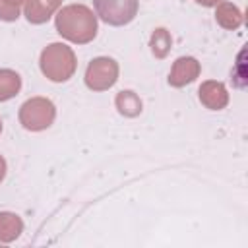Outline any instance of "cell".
I'll list each match as a JSON object with an SVG mask.
<instances>
[{
	"label": "cell",
	"mask_w": 248,
	"mask_h": 248,
	"mask_svg": "<svg viewBox=\"0 0 248 248\" xmlns=\"http://www.w3.org/2000/svg\"><path fill=\"white\" fill-rule=\"evenodd\" d=\"M54 27L62 39L76 45H87L97 37L99 21L97 14L85 4H68L56 12Z\"/></svg>",
	"instance_id": "6da1fadb"
},
{
	"label": "cell",
	"mask_w": 248,
	"mask_h": 248,
	"mask_svg": "<svg viewBox=\"0 0 248 248\" xmlns=\"http://www.w3.org/2000/svg\"><path fill=\"white\" fill-rule=\"evenodd\" d=\"M39 68L46 79L54 83H64L74 76L78 68V58L72 46L64 43H50L41 50Z\"/></svg>",
	"instance_id": "7a4b0ae2"
},
{
	"label": "cell",
	"mask_w": 248,
	"mask_h": 248,
	"mask_svg": "<svg viewBox=\"0 0 248 248\" xmlns=\"http://www.w3.org/2000/svg\"><path fill=\"white\" fill-rule=\"evenodd\" d=\"M17 118L25 130L43 132L52 126V122L56 118V107L46 97H31L19 107Z\"/></svg>",
	"instance_id": "3957f363"
},
{
	"label": "cell",
	"mask_w": 248,
	"mask_h": 248,
	"mask_svg": "<svg viewBox=\"0 0 248 248\" xmlns=\"http://www.w3.org/2000/svg\"><path fill=\"white\" fill-rule=\"evenodd\" d=\"M118 74H120V66L114 58L110 56H97L93 58L87 68H85V85L91 91H107L110 89L116 81H118Z\"/></svg>",
	"instance_id": "277c9868"
},
{
	"label": "cell",
	"mask_w": 248,
	"mask_h": 248,
	"mask_svg": "<svg viewBox=\"0 0 248 248\" xmlns=\"http://www.w3.org/2000/svg\"><path fill=\"white\" fill-rule=\"evenodd\" d=\"M93 8L97 17L107 25L122 27L138 16L140 0H93Z\"/></svg>",
	"instance_id": "5b68a950"
},
{
	"label": "cell",
	"mask_w": 248,
	"mask_h": 248,
	"mask_svg": "<svg viewBox=\"0 0 248 248\" xmlns=\"http://www.w3.org/2000/svg\"><path fill=\"white\" fill-rule=\"evenodd\" d=\"M202 74V64L194 58V56H178L172 62V68L169 72V85L170 87H186L190 83H194Z\"/></svg>",
	"instance_id": "8992f818"
},
{
	"label": "cell",
	"mask_w": 248,
	"mask_h": 248,
	"mask_svg": "<svg viewBox=\"0 0 248 248\" xmlns=\"http://www.w3.org/2000/svg\"><path fill=\"white\" fill-rule=\"evenodd\" d=\"M198 99L209 110H223L229 105V91L225 83L215 79H205L198 89Z\"/></svg>",
	"instance_id": "52a82bcc"
},
{
	"label": "cell",
	"mask_w": 248,
	"mask_h": 248,
	"mask_svg": "<svg viewBox=\"0 0 248 248\" xmlns=\"http://www.w3.org/2000/svg\"><path fill=\"white\" fill-rule=\"evenodd\" d=\"M62 6V0H25L23 2V16L29 23L41 25L46 23Z\"/></svg>",
	"instance_id": "ba28073f"
},
{
	"label": "cell",
	"mask_w": 248,
	"mask_h": 248,
	"mask_svg": "<svg viewBox=\"0 0 248 248\" xmlns=\"http://www.w3.org/2000/svg\"><path fill=\"white\" fill-rule=\"evenodd\" d=\"M242 12L238 6H234L232 2H227V0H221L217 6H215V21L227 29V31H234L242 25Z\"/></svg>",
	"instance_id": "9c48e42d"
},
{
	"label": "cell",
	"mask_w": 248,
	"mask_h": 248,
	"mask_svg": "<svg viewBox=\"0 0 248 248\" xmlns=\"http://www.w3.org/2000/svg\"><path fill=\"white\" fill-rule=\"evenodd\" d=\"M114 107H116L118 114L126 116V118H136L143 110V103H141L140 95L136 91H132V89L118 91L116 97H114Z\"/></svg>",
	"instance_id": "30bf717a"
},
{
	"label": "cell",
	"mask_w": 248,
	"mask_h": 248,
	"mask_svg": "<svg viewBox=\"0 0 248 248\" xmlns=\"http://www.w3.org/2000/svg\"><path fill=\"white\" fill-rule=\"evenodd\" d=\"M23 232V221L17 213L0 211V242H14Z\"/></svg>",
	"instance_id": "8fae6325"
},
{
	"label": "cell",
	"mask_w": 248,
	"mask_h": 248,
	"mask_svg": "<svg viewBox=\"0 0 248 248\" xmlns=\"http://www.w3.org/2000/svg\"><path fill=\"white\" fill-rule=\"evenodd\" d=\"M21 89V76L16 70L0 68V103L10 101Z\"/></svg>",
	"instance_id": "7c38bea8"
},
{
	"label": "cell",
	"mask_w": 248,
	"mask_h": 248,
	"mask_svg": "<svg viewBox=\"0 0 248 248\" xmlns=\"http://www.w3.org/2000/svg\"><path fill=\"white\" fill-rule=\"evenodd\" d=\"M170 46H172V37L169 33V29L165 27H157L153 29L151 37H149V48H151V54L159 60H163L169 52H170Z\"/></svg>",
	"instance_id": "4fadbf2b"
},
{
	"label": "cell",
	"mask_w": 248,
	"mask_h": 248,
	"mask_svg": "<svg viewBox=\"0 0 248 248\" xmlns=\"http://www.w3.org/2000/svg\"><path fill=\"white\" fill-rule=\"evenodd\" d=\"M19 16H21V8L10 6V4L0 0V19L2 21H16Z\"/></svg>",
	"instance_id": "5bb4252c"
},
{
	"label": "cell",
	"mask_w": 248,
	"mask_h": 248,
	"mask_svg": "<svg viewBox=\"0 0 248 248\" xmlns=\"http://www.w3.org/2000/svg\"><path fill=\"white\" fill-rule=\"evenodd\" d=\"M196 4H200V6H203V8H213V6H217L221 0H194Z\"/></svg>",
	"instance_id": "9a60e30c"
},
{
	"label": "cell",
	"mask_w": 248,
	"mask_h": 248,
	"mask_svg": "<svg viewBox=\"0 0 248 248\" xmlns=\"http://www.w3.org/2000/svg\"><path fill=\"white\" fill-rule=\"evenodd\" d=\"M6 170H8V167H6V159L0 155V182L6 178Z\"/></svg>",
	"instance_id": "2e32d148"
},
{
	"label": "cell",
	"mask_w": 248,
	"mask_h": 248,
	"mask_svg": "<svg viewBox=\"0 0 248 248\" xmlns=\"http://www.w3.org/2000/svg\"><path fill=\"white\" fill-rule=\"evenodd\" d=\"M2 2H6V4H10V6H16V8H21L25 0H2Z\"/></svg>",
	"instance_id": "e0dca14e"
},
{
	"label": "cell",
	"mask_w": 248,
	"mask_h": 248,
	"mask_svg": "<svg viewBox=\"0 0 248 248\" xmlns=\"http://www.w3.org/2000/svg\"><path fill=\"white\" fill-rule=\"evenodd\" d=\"M0 134H2V118H0Z\"/></svg>",
	"instance_id": "ac0fdd59"
}]
</instances>
